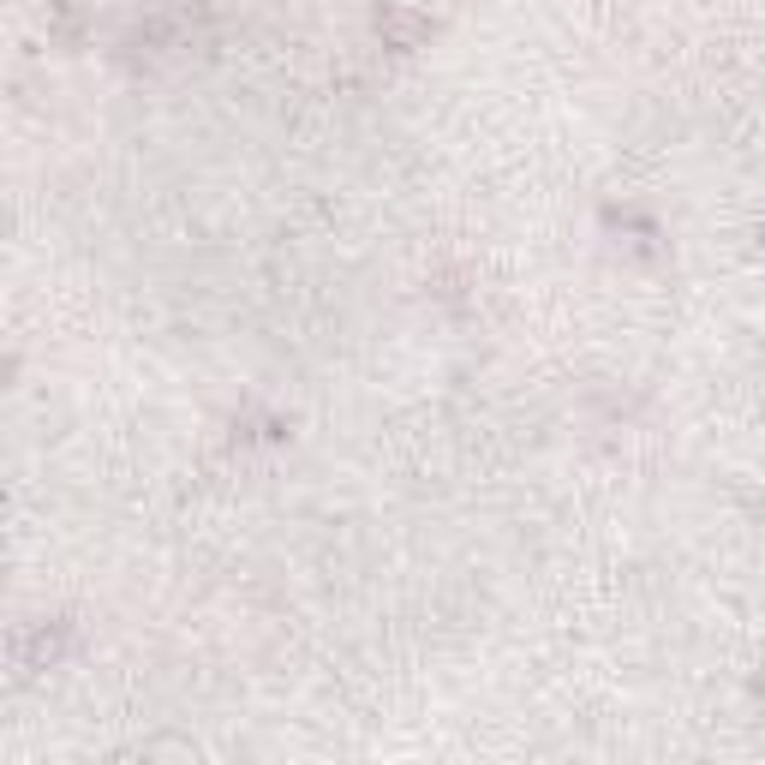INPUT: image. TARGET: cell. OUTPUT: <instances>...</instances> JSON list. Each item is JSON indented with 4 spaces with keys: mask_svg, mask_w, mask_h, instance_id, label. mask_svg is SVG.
Masks as SVG:
<instances>
[{
    "mask_svg": "<svg viewBox=\"0 0 765 765\" xmlns=\"http://www.w3.org/2000/svg\"><path fill=\"white\" fill-rule=\"evenodd\" d=\"M377 31L389 36L395 48H419L431 36V19H425V12H407V7H382L377 12Z\"/></svg>",
    "mask_w": 765,
    "mask_h": 765,
    "instance_id": "cell-1",
    "label": "cell"
},
{
    "mask_svg": "<svg viewBox=\"0 0 765 765\" xmlns=\"http://www.w3.org/2000/svg\"><path fill=\"white\" fill-rule=\"evenodd\" d=\"M60 646H67V628H36L31 640H19V664L24 670H43L60 658Z\"/></svg>",
    "mask_w": 765,
    "mask_h": 765,
    "instance_id": "cell-2",
    "label": "cell"
}]
</instances>
